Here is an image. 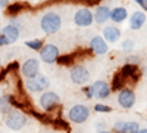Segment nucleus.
Masks as SVG:
<instances>
[{
    "label": "nucleus",
    "mask_w": 147,
    "mask_h": 133,
    "mask_svg": "<svg viewBox=\"0 0 147 133\" xmlns=\"http://www.w3.org/2000/svg\"><path fill=\"white\" fill-rule=\"evenodd\" d=\"M9 6V0H0V9H5Z\"/></svg>",
    "instance_id": "nucleus-31"
},
{
    "label": "nucleus",
    "mask_w": 147,
    "mask_h": 133,
    "mask_svg": "<svg viewBox=\"0 0 147 133\" xmlns=\"http://www.w3.org/2000/svg\"><path fill=\"white\" fill-rule=\"evenodd\" d=\"M75 133H84V132H75Z\"/></svg>",
    "instance_id": "nucleus-38"
},
{
    "label": "nucleus",
    "mask_w": 147,
    "mask_h": 133,
    "mask_svg": "<svg viewBox=\"0 0 147 133\" xmlns=\"http://www.w3.org/2000/svg\"><path fill=\"white\" fill-rule=\"evenodd\" d=\"M137 72H138V67L137 65H132V64H125L124 67L121 68V74L124 76L125 78H132V80H137Z\"/></svg>",
    "instance_id": "nucleus-17"
},
{
    "label": "nucleus",
    "mask_w": 147,
    "mask_h": 133,
    "mask_svg": "<svg viewBox=\"0 0 147 133\" xmlns=\"http://www.w3.org/2000/svg\"><path fill=\"white\" fill-rule=\"evenodd\" d=\"M5 124L10 130H21L24 126L27 124V117L24 115L21 111H10L5 117Z\"/></svg>",
    "instance_id": "nucleus-3"
},
{
    "label": "nucleus",
    "mask_w": 147,
    "mask_h": 133,
    "mask_svg": "<svg viewBox=\"0 0 147 133\" xmlns=\"http://www.w3.org/2000/svg\"><path fill=\"white\" fill-rule=\"evenodd\" d=\"M49 84H50V81H49V78L46 76H37L34 78H27L25 81V87L31 92V93H40V92H44Z\"/></svg>",
    "instance_id": "nucleus-5"
},
{
    "label": "nucleus",
    "mask_w": 147,
    "mask_h": 133,
    "mask_svg": "<svg viewBox=\"0 0 147 133\" xmlns=\"http://www.w3.org/2000/svg\"><path fill=\"white\" fill-rule=\"evenodd\" d=\"M110 10L107 6H97L94 12V21L97 24H105L107 19H110Z\"/></svg>",
    "instance_id": "nucleus-15"
},
{
    "label": "nucleus",
    "mask_w": 147,
    "mask_h": 133,
    "mask_svg": "<svg viewBox=\"0 0 147 133\" xmlns=\"http://www.w3.org/2000/svg\"><path fill=\"white\" fill-rule=\"evenodd\" d=\"M5 44H7V43H6V39L3 37V34H0V47L5 46Z\"/></svg>",
    "instance_id": "nucleus-32"
},
{
    "label": "nucleus",
    "mask_w": 147,
    "mask_h": 133,
    "mask_svg": "<svg viewBox=\"0 0 147 133\" xmlns=\"http://www.w3.org/2000/svg\"><path fill=\"white\" fill-rule=\"evenodd\" d=\"M134 2H137L141 8H147V5H146V2H144V0H134Z\"/></svg>",
    "instance_id": "nucleus-33"
},
{
    "label": "nucleus",
    "mask_w": 147,
    "mask_h": 133,
    "mask_svg": "<svg viewBox=\"0 0 147 133\" xmlns=\"http://www.w3.org/2000/svg\"><path fill=\"white\" fill-rule=\"evenodd\" d=\"M40 27L46 34H55L62 27V18L57 12H47L40 19Z\"/></svg>",
    "instance_id": "nucleus-1"
},
{
    "label": "nucleus",
    "mask_w": 147,
    "mask_h": 133,
    "mask_svg": "<svg viewBox=\"0 0 147 133\" xmlns=\"http://www.w3.org/2000/svg\"><path fill=\"white\" fill-rule=\"evenodd\" d=\"M128 16V12L125 8H115L110 12V19L113 22H124Z\"/></svg>",
    "instance_id": "nucleus-19"
},
{
    "label": "nucleus",
    "mask_w": 147,
    "mask_h": 133,
    "mask_svg": "<svg viewBox=\"0 0 147 133\" xmlns=\"http://www.w3.org/2000/svg\"><path fill=\"white\" fill-rule=\"evenodd\" d=\"M53 126L56 127V129H59V130H68L69 129V124L65 121V120H62V118H60V117H57L56 120H53Z\"/></svg>",
    "instance_id": "nucleus-24"
},
{
    "label": "nucleus",
    "mask_w": 147,
    "mask_h": 133,
    "mask_svg": "<svg viewBox=\"0 0 147 133\" xmlns=\"http://www.w3.org/2000/svg\"><path fill=\"white\" fill-rule=\"evenodd\" d=\"M94 111H97V113H110L112 108L107 106V105H103V104H97V105H94Z\"/></svg>",
    "instance_id": "nucleus-27"
},
{
    "label": "nucleus",
    "mask_w": 147,
    "mask_h": 133,
    "mask_svg": "<svg viewBox=\"0 0 147 133\" xmlns=\"http://www.w3.org/2000/svg\"><path fill=\"white\" fill-rule=\"evenodd\" d=\"M138 133H147V129H140Z\"/></svg>",
    "instance_id": "nucleus-34"
},
{
    "label": "nucleus",
    "mask_w": 147,
    "mask_h": 133,
    "mask_svg": "<svg viewBox=\"0 0 147 133\" xmlns=\"http://www.w3.org/2000/svg\"><path fill=\"white\" fill-rule=\"evenodd\" d=\"M68 117L72 123H77V124H81L84 121H87L88 117H90V108L87 105H74L71 106V110L68 111Z\"/></svg>",
    "instance_id": "nucleus-2"
},
{
    "label": "nucleus",
    "mask_w": 147,
    "mask_h": 133,
    "mask_svg": "<svg viewBox=\"0 0 147 133\" xmlns=\"http://www.w3.org/2000/svg\"><path fill=\"white\" fill-rule=\"evenodd\" d=\"M144 2H146V5H147V0H144Z\"/></svg>",
    "instance_id": "nucleus-39"
},
{
    "label": "nucleus",
    "mask_w": 147,
    "mask_h": 133,
    "mask_svg": "<svg viewBox=\"0 0 147 133\" xmlns=\"http://www.w3.org/2000/svg\"><path fill=\"white\" fill-rule=\"evenodd\" d=\"M25 46H28L30 49H32V50H41L44 44H43V40L35 39V40H28V42H25Z\"/></svg>",
    "instance_id": "nucleus-23"
},
{
    "label": "nucleus",
    "mask_w": 147,
    "mask_h": 133,
    "mask_svg": "<svg viewBox=\"0 0 147 133\" xmlns=\"http://www.w3.org/2000/svg\"><path fill=\"white\" fill-rule=\"evenodd\" d=\"M82 90H84V93H85V96H87V98H88V99H91V98H94V95H93V89H91V86H88V87H87V86H85V87H84Z\"/></svg>",
    "instance_id": "nucleus-28"
},
{
    "label": "nucleus",
    "mask_w": 147,
    "mask_h": 133,
    "mask_svg": "<svg viewBox=\"0 0 147 133\" xmlns=\"http://www.w3.org/2000/svg\"><path fill=\"white\" fill-rule=\"evenodd\" d=\"M56 62L60 64V65H69V64L74 62V56L72 55H60Z\"/></svg>",
    "instance_id": "nucleus-25"
},
{
    "label": "nucleus",
    "mask_w": 147,
    "mask_h": 133,
    "mask_svg": "<svg viewBox=\"0 0 147 133\" xmlns=\"http://www.w3.org/2000/svg\"><path fill=\"white\" fill-rule=\"evenodd\" d=\"M99 133H113V132H106V130H102V132H99Z\"/></svg>",
    "instance_id": "nucleus-35"
},
{
    "label": "nucleus",
    "mask_w": 147,
    "mask_h": 133,
    "mask_svg": "<svg viewBox=\"0 0 147 133\" xmlns=\"http://www.w3.org/2000/svg\"><path fill=\"white\" fill-rule=\"evenodd\" d=\"M0 67H2V59H0Z\"/></svg>",
    "instance_id": "nucleus-37"
},
{
    "label": "nucleus",
    "mask_w": 147,
    "mask_h": 133,
    "mask_svg": "<svg viewBox=\"0 0 147 133\" xmlns=\"http://www.w3.org/2000/svg\"><path fill=\"white\" fill-rule=\"evenodd\" d=\"M38 104H40V106L43 108L44 111H53L55 108L60 104V98H59V95L56 92L47 90V92L41 93Z\"/></svg>",
    "instance_id": "nucleus-4"
},
{
    "label": "nucleus",
    "mask_w": 147,
    "mask_h": 133,
    "mask_svg": "<svg viewBox=\"0 0 147 133\" xmlns=\"http://www.w3.org/2000/svg\"><path fill=\"white\" fill-rule=\"evenodd\" d=\"M69 76H71V80L75 83V84H80V86H82V84H85V83L88 81V78H90V71L85 68L84 65H75V67H72Z\"/></svg>",
    "instance_id": "nucleus-8"
},
{
    "label": "nucleus",
    "mask_w": 147,
    "mask_h": 133,
    "mask_svg": "<svg viewBox=\"0 0 147 133\" xmlns=\"http://www.w3.org/2000/svg\"><path fill=\"white\" fill-rule=\"evenodd\" d=\"M90 49L96 55H105L107 52V42L103 37H100V35H96L90 42Z\"/></svg>",
    "instance_id": "nucleus-12"
},
{
    "label": "nucleus",
    "mask_w": 147,
    "mask_h": 133,
    "mask_svg": "<svg viewBox=\"0 0 147 133\" xmlns=\"http://www.w3.org/2000/svg\"><path fill=\"white\" fill-rule=\"evenodd\" d=\"M59 56H60V55H59L57 46H56V44H52V43L44 44L43 49L40 50V59H41L43 62H46V64H53V62H56Z\"/></svg>",
    "instance_id": "nucleus-9"
},
{
    "label": "nucleus",
    "mask_w": 147,
    "mask_h": 133,
    "mask_svg": "<svg viewBox=\"0 0 147 133\" xmlns=\"http://www.w3.org/2000/svg\"><path fill=\"white\" fill-rule=\"evenodd\" d=\"M18 68H19V64L18 62H12V64H9L6 67V71L9 72V71H13V70H18Z\"/></svg>",
    "instance_id": "nucleus-29"
},
{
    "label": "nucleus",
    "mask_w": 147,
    "mask_h": 133,
    "mask_svg": "<svg viewBox=\"0 0 147 133\" xmlns=\"http://www.w3.org/2000/svg\"><path fill=\"white\" fill-rule=\"evenodd\" d=\"M2 80H3V76H2V74H0V81H2Z\"/></svg>",
    "instance_id": "nucleus-36"
},
{
    "label": "nucleus",
    "mask_w": 147,
    "mask_h": 133,
    "mask_svg": "<svg viewBox=\"0 0 147 133\" xmlns=\"http://www.w3.org/2000/svg\"><path fill=\"white\" fill-rule=\"evenodd\" d=\"M91 89H93V95L96 96V98H99V99H106L109 98V95H110V87H109V84L103 80H97L91 84Z\"/></svg>",
    "instance_id": "nucleus-11"
},
{
    "label": "nucleus",
    "mask_w": 147,
    "mask_h": 133,
    "mask_svg": "<svg viewBox=\"0 0 147 133\" xmlns=\"http://www.w3.org/2000/svg\"><path fill=\"white\" fill-rule=\"evenodd\" d=\"M21 72L24 77L27 78H34L37 76H40V61L35 58H30L21 67Z\"/></svg>",
    "instance_id": "nucleus-7"
},
{
    "label": "nucleus",
    "mask_w": 147,
    "mask_h": 133,
    "mask_svg": "<svg viewBox=\"0 0 147 133\" xmlns=\"http://www.w3.org/2000/svg\"><path fill=\"white\" fill-rule=\"evenodd\" d=\"M146 22V15L143 12H134L131 19H129V27L131 30H140Z\"/></svg>",
    "instance_id": "nucleus-16"
},
{
    "label": "nucleus",
    "mask_w": 147,
    "mask_h": 133,
    "mask_svg": "<svg viewBox=\"0 0 147 133\" xmlns=\"http://www.w3.org/2000/svg\"><path fill=\"white\" fill-rule=\"evenodd\" d=\"M94 21V14L88 8H81L74 15V22L78 27H90Z\"/></svg>",
    "instance_id": "nucleus-6"
},
{
    "label": "nucleus",
    "mask_w": 147,
    "mask_h": 133,
    "mask_svg": "<svg viewBox=\"0 0 147 133\" xmlns=\"http://www.w3.org/2000/svg\"><path fill=\"white\" fill-rule=\"evenodd\" d=\"M121 37V30L115 25H109V27H105L103 30V39L109 43H115L118 42Z\"/></svg>",
    "instance_id": "nucleus-14"
},
{
    "label": "nucleus",
    "mask_w": 147,
    "mask_h": 133,
    "mask_svg": "<svg viewBox=\"0 0 147 133\" xmlns=\"http://www.w3.org/2000/svg\"><path fill=\"white\" fill-rule=\"evenodd\" d=\"M24 8H25V5L24 3H12V5H9L7 8H6V12L9 15H18L19 12H22L24 10Z\"/></svg>",
    "instance_id": "nucleus-22"
},
{
    "label": "nucleus",
    "mask_w": 147,
    "mask_h": 133,
    "mask_svg": "<svg viewBox=\"0 0 147 133\" xmlns=\"http://www.w3.org/2000/svg\"><path fill=\"white\" fill-rule=\"evenodd\" d=\"M118 104L125 108V110H129V108L136 104V93H134L131 89H122L118 95Z\"/></svg>",
    "instance_id": "nucleus-10"
},
{
    "label": "nucleus",
    "mask_w": 147,
    "mask_h": 133,
    "mask_svg": "<svg viewBox=\"0 0 147 133\" xmlns=\"http://www.w3.org/2000/svg\"><path fill=\"white\" fill-rule=\"evenodd\" d=\"M134 46H136V44H134V42L131 39H127V40L122 42V50H124V52H131L134 49Z\"/></svg>",
    "instance_id": "nucleus-26"
},
{
    "label": "nucleus",
    "mask_w": 147,
    "mask_h": 133,
    "mask_svg": "<svg viewBox=\"0 0 147 133\" xmlns=\"http://www.w3.org/2000/svg\"><path fill=\"white\" fill-rule=\"evenodd\" d=\"M2 34H3V37L6 39V43L12 44V43H15L19 39V28L15 27V25H12V24H7V25L2 30Z\"/></svg>",
    "instance_id": "nucleus-13"
},
{
    "label": "nucleus",
    "mask_w": 147,
    "mask_h": 133,
    "mask_svg": "<svg viewBox=\"0 0 147 133\" xmlns=\"http://www.w3.org/2000/svg\"><path fill=\"white\" fill-rule=\"evenodd\" d=\"M138 56H128V62L127 64H132V65H137L138 64Z\"/></svg>",
    "instance_id": "nucleus-30"
},
{
    "label": "nucleus",
    "mask_w": 147,
    "mask_h": 133,
    "mask_svg": "<svg viewBox=\"0 0 147 133\" xmlns=\"http://www.w3.org/2000/svg\"><path fill=\"white\" fill-rule=\"evenodd\" d=\"M140 127H138V123L136 121H127L124 123V127H122L121 133H138Z\"/></svg>",
    "instance_id": "nucleus-21"
},
{
    "label": "nucleus",
    "mask_w": 147,
    "mask_h": 133,
    "mask_svg": "<svg viewBox=\"0 0 147 133\" xmlns=\"http://www.w3.org/2000/svg\"><path fill=\"white\" fill-rule=\"evenodd\" d=\"M12 108H13V104H12V96H10V95L0 96V113L6 115V114H9L10 111H13Z\"/></svg>",
    "instance_id": "nucleus-18"
},
{
    "label": "nucleus",
    "mask_w": 147,
    "mask_h": 133,
    "mask_svg": "<svg viewBox=\"0 0 147 133\" xmlns=\"http://www.w3.org/2000/svg\"><path fill=\"white\" fill-rule=\"evenodd\" d=\"M125 77L121 74V71L118 72V74H115L113 76V80H112V90H122L124 89V86H125Z\"/></svg>",
    "instance_id": "nucleus-20"
}]
</instances>
